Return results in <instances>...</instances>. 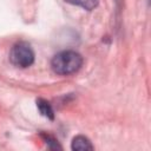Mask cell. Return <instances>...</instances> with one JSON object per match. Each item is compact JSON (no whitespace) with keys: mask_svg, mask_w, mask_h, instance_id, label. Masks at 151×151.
<instances>
[{"mask_svg":"<svg viewBox=\"0 0 151 151\" xmlns=\"http://www.w3.org/2000/svg\"><path fill=\"white\" fill-rule=\"evenodd\" d=\"M83 65V58L74 51H63L53 57L51 60V67L54 73L60 76H67L77 72Z\"/></svg>","mask_w":151,"mask_h":151,"instance_id":"obj_1","label":"cell"},{"mask_svg":"<svg viewBox=\"0 0 151 151\" xmlns=\"http://www.w3.org/2000/svg\"><path fill=\"white\" fill-rule=\"evenodd\" d=\"M9 59L13 65L21 68H26L34 63V52L27 42L21 41L12 47Z\"/></svg>","mask_w":151,"mask_h":151,"instance_id":"obj_2","label":"cell"},{"mask_svg":"<svg viewBox=\"0 0 151 151\" xmlns=\"http://www.w3.org/2000/svg\"><path fill=\"white\" fill-rule=\"evenodd\" d=\"M71 149L76 151H86V150H93V145L91 144L90 139L85 136H77L73 138Z\"/></svg>","mask_w":151,"mask_h":151,"instance_id":"obj_3","label":"cell"},{"mask_svg":"<svg viewBox=\"0 0 151 151\" xmlns=\"http://www.w3.org/2000/svg\"><path fill=\"white\" fill-rule=\"evenodd\" d=\"M37 106H38V110L40 111V113L44 117H46L48 119H53L54 118V111H53L51 104L47 100H45V99H38L37 100Z\"/></svg>","mask_w":151,"mask_h":151,"instance_id":"obj_4","label":"cell"},{"mask_svg":"<svg viewBox=\"0 0 151 151\" xmlns=\"http://www.w3.org/2000/svg\"><path fill=\"white\" fill-rule=\"evenodd\" d=\"M65 1L71 5L83 7L84 9H87V11H91L98 6V0H65Z\"/></svg>","mask_w":151,"mask_h":151,"instance_id":"obj_5","label":"cell"},{"mask_svg":"<svg viewBox=\"0 0 151 151\" xmlns=\"http://www.w3.org/2000/svg\"><path fill=\"white\" fill-rule=\"evenodd\" d=\"M41 137L44 138V140H45V143L47 144V146L50 147V149H61V146L58 144V142L53 138V137H51L50 134H46V133H41Z\"/></svg>","mask_w":151,"mask_h":151,"instance_id":"obj_6","label":"cell"}]
</instances>
